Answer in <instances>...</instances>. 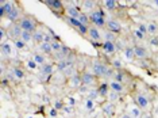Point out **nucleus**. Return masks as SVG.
Here are the masks:
<instances>
[{
	"instance_id": "obj_32",
	"label": "nucleus",
	"mask_w": 158,
	"mask_h": 118,
	"mask_svg": "<svg viewBox=\"0 0 158 118\" xmlns=\"http://www.w3.org/2000/svg\"><path fill=\"white\" fill-rule=\"evenodd\" d=\"M78 20H80L81 24H84V26H91V20H89V15H87L85 12H81V15L78 16Z\"/></svg>"
},
{
	"instance_id": "obj_51",
	"label": "nucleus",
	"mask_w": 158,
	"mask_h": 118,
	"mask_svg": "<svg viewBox=\"0 0 158 118\" xmlns=\"http://www.w3.org/2000/svg\"><path fill=\"white\" fill-rule=\"evenodd\" d=\"M157 38H158V37H157Z\"/></svg>"
},
{
	"instance_id": "obj_43",
	"label": "nucleus",
	"mask_w": 158,
	"mask_h": 118,
	"mask_svg": "<svg viewBox=\"0 0 158 118\" xmlns=\"http://www.w3.org/2000/svg\"><path fill=\"white\" fill-rule=\"evenodd\" d=\"M64 107H65V105H64L62 101L57 99V101L54 102V109H57V110H61V109H62V110H64Z\"/></svg>"
},
{
	"instance_id": "obj_36",
	"label": "nucleus",
	"mask_w": 158,
	"mask_h": 118,
	"mask_svg": "<svg viewBox=\"0 0 158 118\" xmlns=\"http://www.w3.org/2000/svg\"><path fill=\"white\" fill-rule=\"evenodd\" d=\"M111 65H112L114 69H123V63H122L120 59H114L111 60Z\"/></svg>"
},
{
	"instance_id": "obj_29",
	"label": "nucleus",
	"mask_w": 158,
	"mask_h": 118,
	"mask_svg": "<svg viewBox=\"0 0 158 118\" xmlns=\"http://www.w3.org/2000/svg\"><path fill=\"white\" fill-rule=\"evenodd\" d=\"M34 33H30V31H22V35H20V39L24 42V44H30L31 41H34V37H33Z\"/></svg>"
},
{
	"instance_id": "obj_8",
	"label": "nucleus",
	"mask_w": 158,
	"mask_h": 118,
	"mask_svg": "<svg viewBox=\"0 0 158 118\" xmlns=\"http://www.w3.org/2000/svg\"><path fill=\"white\" fill-rule=\"evenodd\" d=\"M65 14L68 18H74V19H78V16L81 15V11H80V8L76 6V3H73L72 2L69 6H66L65 7Z\"/></svg>"
},
{
	"instance_id": "obj_38",
	"label": "nucleus",
	"mask_w": 158,
	"mask_h": 118,
	"mask_svg": "<svg viewBox=\"0 0 158 118\" xmlns=\"http://www.w3.org/2000/svg\"><path fill=\"white\" fill-rule=\"evenodd\" d=\"M103 38H104V41H111V42H115V41H116V37H115V34L111 33V31H108V30L104 33Z\"/></svg>"
},
{
	"instance_id": "obj_7",
	"label": "nucleus",
	"mask_w": 158,
	"mask_h": 118,
	"mask_svg": "<svg viewBox=\"0 0 158 118\" xmlns=\"http://www.w3.org/2000/svg\"><path fill=\"white\" fill-rule=\"evenodd\" d=\"M88 38L91 39L93 44H96V42H100L103 38V34L100 33V28L96 27V26H89V30H88Z\"/></svg>"
},
{
	"instance_id": "obj_11",
	"label": "nucleus",
	"mask_w": 158,
	"mask_h": 118,
	"mask_svg": "<svg viewBox=\"0 0 158 118\" xmlns=\"http://www.w3.org/2000/svg\"><path fill=\"white\" fill-rule=\"evenodd\" d=\"M22 27L19 26V23H12L11 26L8 27V37L12 38V41H15V39L20 38V35H22Z\"/></svg>"
},
{
	"instance_id": "obj_41",
	"label": "nucleus",
	"mask_w": 158,
	"mask_h": 118,
	"mask_svg": "<svg viewBox=\"0 0 158 118\" xmlns=\"http://www.w3.org/2000/svg\"><path fill=\"white\" fill-rule=\"evenodd\" d=\"M6 37H7L6 27L2 26V27H0V45H2V44H6Z\"/></svg>"
},
{
	"instance_id": "obj_18",
	"label": "nucleus",
	"mask_w": 158,
	"mask_h": 118,
	"mask_svg": "<svg viewBox=\"0 0 158 118\" xmlns=\"http://www.w3.org/2000/svg\"><path fill=\"white\" fill-rule=\"evenodd\" d=\"M108 85H110L111 91H115V92H118V94H123L124 90H126L123 83H120V81H118V80H114V79L108 83Z\"/></svg>"
},
{
	"instance_id": "obj_5",
	"label": "nucleus",
	"mask_w": 158,
	"mask_h": 118,
	"mask_svg": "<svg viewBox=\"0 0 158 118\" xmlns=\"http://www.w3.org/2000/svg\"><path fill=\"white\" fill-rule=\"evenodd\" d=\"M44 4H46L52 11L57 14V16H61L60 14L64 11V3L60 0H44Z\"/></svg>"
},
{
	"instance_id": "obj_39",
	"label": "nucleus",
	"mask_w": 158,
	"mask_h": 118,
	"mask_svg": "<svg viewBox=\"0 0 158 118\" xmlns=\"http://www.w3.org/2000/svg\"><path fill=\"white\" fill-rule=\"evenodd\" d=\"M84 107H85V110H88V111H91V110L95 107V101H92V99H89L87 98L84 101Z\"/></svg>"
},
{
	"instance_id": "obj_26",
	"label": "nucleus",
	"mask_w": 158,
	"mask_h": 118,
	"mask_svg": "<svg viewBox=\"0 0 158 118\" xmlns=\"http://www.w3.org/2000/svg\"><path fill=\"white\" fill-rule=\"evenodd\" d=\"M103 7L106 10H108V11H112V10H115L118 7V2L116 0H104Z\"/></svg>"
},
{
	"instance_id": "obj_33",
	"label": "nucleus",
	"mask_w": 158,
	"mask_h": 118,
	"mask_svg": "<svg viewBox=\"0 0 158 118\" xmlns=\"http://www.w3.org/2000/svg\"><path fill=\"white\" fill-rule=\"evenodd\" d=\"M87 98L92 99V101H96L98 98H100L99 90H98V88H93V90H89V91L87 92Z\"/></svg>"
},
{
	"instance_id": "obj_40",
	"label": "nucleus",
	"mask_w": 158,
	"mask_h": 118,
	"mask_svg": "<svg viewBox=\"0 0 158 118\" xmlns=\"http://www.w3.org/2000/svg\"><path fill=\"white\" fill-rule=\"evenodd\" d=\"M12 42H14V46H15L16 49H19V50H22V49L26 48V44H24L20 38H18V39H15V41H12Z\"/></svg>"
},
{
	"instance_id": "obj_2",
	"label": "nucleus",
	"mask_w": 158,
	"mask_h": 118,
	"mask_svg": "<svg viewBox=\"0 0 158 118\" xmlns=\"http://www.w3.org/2000/svg\"><path fill=\"white\" fill-rule=\"evenodd\" d=\"M89 20H91V24L92 26H96V27H106V14L102 8H96L93 12L89 14Z\"/></svg>"
},
{
	"instance_id": "obj_14",
	"label": "nucleus",
	"mask_w": 158,
	"mask_h": 118,
	"mask_svg": "<svg viewBox=\"0 0 158 118\" xmlns=\"http://www.w3.org/2000/svg\"><path fill=\"white\" fill-rule=\"evenodd\" d=\"M134 48V53H135V57L139 60H145L149 57V50L145 48V46H141V45H135L132 46Z\"/></svg>"
},
{
	"instance_id": "obj_6",
	"label": "nucleus",
	"mask_w": 158,
	"mask_h": 118,
	"mask_svg": "<svg viewBox=\"0 0 158 118\" xmlns=\"http://www.w3.org/2000/svg\"><path fill=\"white\" fill-rule=\"evenodd\" d=\"M15 7H16V4L14 2H6V0H2V2H0V18H6L14 8H15Z\"/></svg>"
},
{
	"instance_id": "obj_49",
	"label": "nucleus",
	"mask_w": 158,
	"mask_h": 118,
	"mask_svg": "<svg viewBox=\"0 0 158 118\" xmlns=\"http://www.w3.org/2000/svg\"><path fill=\"white\" fill-rule=\"evenodd\" d=\"M152 4H153L154 7H156V8H158V0H154V2L152 3Z\"/></svg>"
},
{
	"instance_id": "obj_31",
	"label": "nucleus",
	"mask_w": 158,
	"mask_h": 118,
	"mask_svg": "<svg viewBox=\"0 0 158 118\" xmlns=\"http://www.w3.org/2000/svg\"><path fill=\"white\" fill-rule=\"evenodd\" d=\"M107 99H108V102H111V103H116L118 101H120V94H118V92H115V91H110Z\"/></svg>"
},
{
	"instance_id": "obj_48",
	"label": "nucleus",
	"mask_w": 158,
	"mask_h": 118,
	"mask_svg": "<svg viewBox=\"0 0 158 118\" xmlns=\"http://www.w3.org/2000/svg\"><path fill=\"white\" fill-rule=\"evenodd\" d=\"M119 118H131V117H130L127 113L124 111V113H122V114H120V117H119Z\"/></svg>"
},
{
	"instance_id": "obj_25",
	"label": "nucleus",
	"mask_w": 158,
	"mask_h": 118,
	"mask_svg": "<svg viewBox=\"0 0 158 118\" xmlns=\"http://www.w3.org/2000/svg\"><path fill=\"white\" fill-rule=\"evenodd\" d=\"M10 69H11V72L14 73V76H15L16 80H22V79H24V72L22 71V68L12 67V68H10Z\"/></svg>"
},
{
	"instance_id": "obj_28",
	"label": "nucleus",
	"mask_w": 158,
	"mask_h": 118,
	"mask_svg": "<svg viewBox=\"0 0 158 118\" xmlns=\"http://www.w3.org/2000/svg\"><path fill=\"white\" fill-rule=\"evenodd\" d=\"M33 60L38 64L39 67H42V65H45V64H48V63H46L45 55H42V53H37V55H34V56H33Z\"/></svg>"
},
{
	"instance_id": "obj_30",
	"label": "nucleus",
	"mask_w": 158,
	"mask_h": 118,
	"mask_svg": "<svg viewBox=\"0 0 158 118\" xmlns=\"http://www.w3.org/2000/svg\"><path fill=\"white\" fill-rule=\"evenodd\" d=\"M65 20L68 23H69V26H72V27H74L76 30H78L82 24L80 23V20L78 19H74V18H68V16H65Z\"/></svg>"
},
{
	"instance_id": "obj_19",
	"label": "nucleus",
	"mask_w": 158,
	"mask_h": 118,
	"mask_svg": "<svg viewBox=\"0 0 158 118\" xmlns=\"http://www.w3.org/2000/svg\"><path fill=\"white\" fill-rule=\"evenodd\" d=\"M6 18H7V19H8L11 23H18V22H19V20H20V8L16 6L15 8H14L12 11L10 12V14H8V15H7Z\"/></svg>"
},
{
	"instance_id": "obj_3",
	"label": "nucleus",
	"mask_w": 158,
	"mask_h": 118,
	"mask_svg": "<svg viewBox=\"0 0 158 118\" xmlns=\"http://www.w3.org/2000/svg\"><path fill=\"white\" fill-rule=\"evenodd\" d=\"M132 101H134V105H136L141 110H149L152 107V102L147 98L145 94L142 92H134L132 94Z\"/></svg>"
},
{
	"instance_id": "obj_44",
	"label": "nucleus",
	"mask_w": 158,
	"mask_h": 118,
	"mask_svg": "<svg viewBox=\"0 0 158 118\" xmlns=\"http://www.w3.org/2000/svg\"><path fill=\"white\" fill-rule=\"evenodd\" d=\"M57 116H58V110L52 107V109L49 110V118H57Z\"/></svg>"
},
{
	"instance_id": "obj_34",
	"label": "nucleus",
	"mask_w": 158,
	"mask_h": 118,
	"mask_svg": "<svg viewBox=\"0 0 158 118\" xmlns=\"http://www.w3.org/2000/svg\"><path fill=\"white\" fill-rule=\"evenodd\" d=\"M158 31V24L156 22H149L147 23V33L154 35Z\"/></svg>"
},
{
	"instance_id": "obj_27",
	"label": "nucleus",
	"mask_w": 158,
	"mask_h": 118,
	"mask_svg": "<svg viewBox=\"0 0 158 118\" xmlns=\"http://www.w3.org/2000/svg\"><path fill=\"white\" fill-rule=\"evenodd\" d=\"M45 35H46V34H45V33H42V31L38 28V30L33 34V37H34V42H37V44L41 45L42 42H45Z\"/></svg>"
},
{
	"instance_id": "obj_12",
	"label": "nucleus",
	"mask_w": 158,
	"mask_h": 118,
	"mask_svg": "<svg viewBox=\"0 0 158 118\" xmlns=\"http://www.w3.org/2000/svg\"><path fill=\"white\" fill-rule=\"evenodd\" d=\"M0 50H2V57L6 59V57H11L14 56V44H11L10 41H7L6 44L0 45Z\"/></svg>"
},
{
	"instance_id": "obj_42",
	"label": "nucleus",
	"mask_w": 158,
	"mask_h": 118,
	"mask_svg": "<svg viewBox=\"0 0 158 118\" xmlns=\"http://www.w3.org/2000/svg\"><path fill=\"white\" fill-rule=\"evenodd\" d=\"M27 68L28 69H31V71H35V69H38V64L34 61L33 59H30V60H27Z\"/></svg>"
},
{
	"instance_id": "obj_46",
	"label": "nucleus",
	"mask_w": 158,
	"mask_h": 118,
	"mask_svg": "<svg viewBox=\"0 0 158 118\" xmlns=\"http://www.w3.org/2000/svg\"><path fill=\"white\" fill-rule=\"evenodd\" d=\"M134 35H135V38H138V39H143V38H145V34L141 33L138 28H136V30L134 31Z\"/></svg>"
},
{
	"instance_id": "obj_24",
	"label": "nucleus",
	"mask_w": 158,
	"mask_h": 118,
	"mask_svg": "<svg viewBox=\"0 0 158 118\" xmlns=\"http://www.w3.org/2000/svg\"><path fill=\"white\" fill-rule=\"evenodd\" d=\"M98 90H99V94H100V96H103V98H107L108 96V92L111 91L110 90V85L107 84V83H102L98 87Z\"/></svg>"
},
{
	"instance_id": "obj_15",
	"label": "nucleus",
	"mask_w": 158,
	"mask_h": 118,
	"mask_svg": "<svg viewBox=\"0 0 158 118\" xmlns=\"http://www.w3.org/2000/svg\"><path fill=\"white\" fill-rule=\"evenodd\" d=\"M102 110H103V113H104V116L106 117H114L115 116V103H111V102H104L103 105H102Z\"/></svg>"
},
{
	"instance_id": "obj_37",
	"label": "nucleus",
	"mask_w": 158,
	"mask_h": 118,
	"mask_svg": "<svg viewBox=\"0 0 158 118\" xmlns=\"http://www.w3.org/2000/svg\"><path fill=\"white\" fill-rule=\"evenodd\" d=\"M74 73H76V72H74V65H69V67H68L66 69H65V71H64V72H62V75H64V76H65V77H68V79H70V77L73 76Z\"/></svg>"
},
{
	"instance_id": "obj_21",
	"label": "nucleus",
	"mask_w": 158,
	"mask_h": 118,
	"mask_svg": "<svg viewBox=\"0 0 158 118\" xmlns=\"http://www.w3.org/2000/svg\"><path fill=\"white\" fill-rule=\"evenodd\" d=\"M68 83H69V85L72 88H80L82 85V83H81V75L74 73L73 76L69 79V81H68Z\"/></svg>"
},
{
	"instance_id": "obj_13",
	"label": "nucleus",
	"mask_w": 158,
	"mask_h": 118,
	"mask_svg": "<svg viewBox=\"0 0 158 118\" xmlns=\"http://www.w3.org/2000/svg\"><path fill=\"white\" fill-rule=\"evenodd\" d=\"M106 27H107V30L111 31V33H114V34H119L122 31V24L118 22V20H115V19L107 20Z\"/></svg>"
},
{
	"instance_id": "obj_20",
	"label": "nucleus",
	"mask_w": 158,
	"mask_h": 118,
	"mask_svg": "<svg viewBox=\"0 0 158 118\" xmlns=\"http://www.w3.org/2000/svg\"><path fill=\"white\" fill-rule=\"evenodd\" d=\"M81 7L84 10V12H88V11L93 12L95 8H98V3L95 0H85V2H81Z\"/></svg>"
},
{
	"instance_id": "obj_1",
	"label": "nucleus",
	"mask_w": 158,
	"mask_h": 118,
	"mask_svg": "<svg viewBox=\"0 0 158 118\" xmlns=\"http://www.w3.org/2000/svg\"><path fill=\"white\" fill-rule=\"evenodd\" d=\"M19 26L22 27L23 31H30V33H35L38 30V22L35 20L34 16H30V15H24L20 18L19 22Z\"/></svg>"
},
{
	"instance_id": "obj_17",
	"label": "nucleus",
	"mask_w": 158,
	"mask_h": 118,
	"mask_svg": "<svg viewBox=\"0 0 158 118\" xmlns=\"http://www.w3.org/2000/svg\"><path fill=\"white\" fill-rule=\"evenodd\" d=\"M53 72H54V68H53V64H45L39 68V77H49L52 76Z\"/></svg>"
},
{
	"instance_id": "obj_22",
	"label": "nucleus",
	"mask_w": 158,
	"mask_h": 118,
	"mask_svg": "<svg viewBox=\"0 0 158 118\" xmlns=\"http://www.w3.org/2000/svg\"><path fill=\"white\" fill-rule=\"evenodd\" d=\"M123 56L128 63H132L136 59L135 53H134V48H130V46H126V48L123 49Z\"/></svg>"
},
{
	"instance_id": "obj_23",
	"label": "nucleus",
	"mask_w": 158,
	"mask_h": 118,
	"mask_svg": "<svg viewBox=\"0 0 158 118\" xmlns=\"http://www.w3.org/2000/svg\"><path fill=\"white\" fill-rule=\"evenodd\" d=\"M39 50L42 52V55H52L53 53L52 44H49V42H42V44L39 45Z\"/></svg>"
},
{
	"instance_id": "obj_47",
	"label": "nucleus",
	"mask_w": 158,
	"mask_h": 118,
	"mask_svg": "<svg viewBox=\"0 0 158 118\" xmlns=\"http://www.w3.org/2000/svg\"><path fill=\"white\" fill-rule=\"evenodd\" d=\"M142 118H154V117H153V114H152V113H143Z\"/></svg>"
},
{
	"instance_id": "obj_4",
	"label": "nucleus",
	"mask_w": 158,
	"mask_h": 118,
	"mask_svg": "<svg viewBox=\"0 0 158 118\" xmlns=\"http://www.w3.org/2000/svg\"><path fill=\"white\" fill-rule=\"evenodd\" d=\"M110 67H107L104 63H102L100 60H95L92 63V73L96 77H107Z\"/></svg>"
},
{
	"instance_id": "obj_50",
	"label": "nucleus",
	"mask_w": 158,
	"mask_h": 118,
	"mask_svg": "<svg viewBox=\"0 0 158 118\" xmlns=\"http://www.w3.org/2000/svg\"><path fill=\"white\" fill-rule=\"evenodd\" d=\"M27 118H34V117H30V116H28V117H27Z\"/></svg>"
},
{
	"instance_id": "obj_16",
	"label": "nucleus",
	"mask_w": 158,
	"mask_h": 118,
	"mask_svg": "<svg viewBox=\"0 0 158 118\" xmlns=\"http://www.w3.org/2000/svg\"><path fill=\"white\" fill-rule=\"evenodd\" d=\"M126 113H127L131 118H142V116H143V111L136 105L127 106V110H126Z\"/></svg>"
},
{
	"instance_id": "obj_9",
	"label": "nucleus",
	"mask_w": 158,
	"mask_h": 118,
	"mask_svg": "<svg viewBox=\"0 0 158 118\" xmlns=\"http://www.w3.org/2000/svg\"><path fill=\"white\" fill-rule=\"evenodd\" d=\"M96 81V76L89 71H84L81 73V83L82 85H87V87H91V85L95 84Z\"/></svg>"
},
{
	"instance_id": "obj_45",
	"label": "nucleus",
	"mask_w": 158,
	"mask_h": 118,
	"mask_svg": "<svg viewBox=\"0 0 158 118\" xmlns=\"http://www.w3.org/2000/svg\"><path fill=\"white\" fill-rule=\"evenodd\" d=\"M138 30L141 31V33H143V34H147V24L139 23V24H138Z\"/></svg>"
},
{
	"instance_id": "obj_10",
	"label": "nucleus",
	"mask_w": 158,
	"mask_h": 118,
	"mask_svg": "<svg viewBox=\"0 0 158 118\" xmlns=\"http://www.w3.org/2000/svg\"><path fill=\"white\" fill-rule=\"evenodd\" d=\"M100 48H102L104 55H114V53L119 49L116 45V42H111V41H104Z\"/></svg>"
},
{
	"instance_id": "obj_35",
	"label": "nucleus",
	"mask_w": 158,
	"mask_h": 118,
	"mask_svg": "<svg viewBox=\"0 0 158 118\" xmlns=\"http://www.w3.org/2000/svg\"><path fill=\"white\" fill-rule=\"evenodd\" d=\"M62 44L60 42V39H54V41L52 42V48H53V53H60L61 49H62Z\"/></svg>"
}]
</instances>
